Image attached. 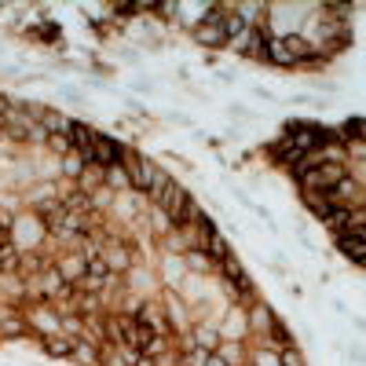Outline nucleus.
<instances>
[{
	"instance_id": "f257e3e1",
	"label": "nucleus",
	"mask_w": 366,
	"mask_h": 366,
	"mask_svg": "<svg viewBox=\"0 0 366 366\" xmlns=\"http://www.w3.org/2000/svg\"><path fill=\"white\" fill-rule=\"evenodd\" d=\"M256 366H282V356H275V352L261 348V352H256Z\"/></svg>"
}]
</instances>
